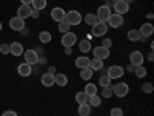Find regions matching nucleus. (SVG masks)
<instances>
[{
  "label": "nucleus",
  "mask_w": 154,
  "mask_h": 116,
  "mask_svg": "<svg viewBox=\"0 0 154 116\" xmlns=\"http://www.w3.org/2000/svg\"><path fill=\"white\" fill-rule=\"evenodd\" d=\"M75 42H77V34L75 33L68 31V33L63 34V37H62V45L63 47H72Z\"/></svg>",
  "instance_id": "11"
},
{
  "label": "nucleus",
  "mask_w": 154,
  "mask_h": 116,
  "mask_svg": "<svg viewBox=\"0 0 154 116\" xmlns=\"http://www.w3.org/2000/svg\"><path fill=\"white\" fill-rule=\"evenodd\" d=\"M48 74L54 76V74H56V68H54V67H49V68H48Z\"/></svg>",
  "instance_id": "42"
},
{
  "label": "nucleus",
  "mask_w": 154,
  "mask_h": 116,
  "mask_svg": "<svg viewBox=\"0 0 154 116\" xmlns=\"http://www.w3.org/2000/svg\"><path fill=\"white\" fill-rule=\"evenodd\" d=\"M112 14L111 12V8H108V6H105V5H102L99 9H97V20L99 22H105L106 23V20L109 19V16Z\"/></svg>",
  "instance_id": "6"
},
{
  "label": "nucleus",
  "mask_w": 154,
  "mask_h": 116,
  "mask_svg": "<svg viewBox=\"0 0 154 116\" xmlns=\"http://www.w3.org/2000/svg\"><path fill=\"white\" fill-rule=\"evenodd\" d=\"M88 65H89V59H88L86 56H80V57L75 59V67H77V68L82 70V68H86Z\"/></svg>",
  "instance_id": "20"
},
{
  "label": "nucleus",
  "mask_w": 154,
  "mask_h": 116,
  "mask_svg": "<svg viewBox=\"0 0 154 116\" xmlns=\"http://www.w3.org/2000/svg\"><path fill=\"white\" fill-rule=\"evenodd\" d=\"M112 9L116 11V14H120V16H123V14H126V12L130 11V5L125 3L123 0H119V2H114Z\"/></svg>",
  "instance_id": "12"
},
{
  "label": "nucleus",
  "mask_w": 154,
  "mask_h": 116,
  "mask_svg": "<svg viewBox=\"0 0 154 116\" xmlns=\"http://www.w3.org/2000/svg\"><path fill=\"white\" fill-rule=\"evenodd\" d=\"M75 101L77 104H85V102H88V96L85 95V92H79L75 93Z\"/></svg>",
  "instance_id": "33"
},
{
  "label": "nucleus",
  "mask_w": 154,
  "mask_h": 116,
  "mask_svg": "<svg viewBox=\"0 0 154 116\" xmlns=\"http://www.w3.org/2000/svg\"><path fill=\"white\" fill-rule=\"evenodd\" d=\"M65 16H66V11L63 9V8H54V9H51V19H53L54 22H63L65 20Z\"/></svg>",
  "instance_id": "10"
},
{
  "label": "nucleus",
  "mask_w": 154,
  "mask_h": 116,
  "mask_svg": "<svg viewBox=\"0 0 154 116\" xmlns=\"http://www.w3.org/2000/svg\"><path fill=\"white\" fill-rule=\"evenodd\" d=\"M109 114H111V116H123V110L119 108V107H114V108H111Z\"/></svg>",
  "instance_id": "37"
},
{
  "label": "nucleus",
  "mask_w": 154,
  "mask_h": 116,
  "mask_svg": "<svg viewBox=\"0 0 154 116\" xmlns=\"http://www.w3.org/2000/svg\"><path fill=\"white\" fill-rule=\"evenodd\" d=\"M123 73H125V70L120 65H111L106 68V76L109 79H120L123 76Z\"/></svg>",
  "instance_id": "2"
},
{
  "label": "nucleus",
  "mask_w": 154,
  "mask_h": 116,
  "mask_svg": "<svg viewBox=\"0 0 154 116\" xmlns=\"http://www.w3.org/2000/svg\"><path fill=\"white\" fill-rule=\"evenodd\" d=\"M45 6H46V0H32V3H31V8L37 11L43 9Z\"/></svg>",
  "instance_id": "28"
},
{
  "label": "nucleus",
  "mask_w": 154,
  "mask_h": 116,
  "mask_svg": "<svg viewBox=\"0 0 154 116\" xmlns=\"http://www.w3.org/2000/svg\"><path fill=\"white\" fill-rule=\"evenodd\" d=\"M40 81H42V85H43V87H53V85H54V76L45 73V74L42 76Z\"/></svg>",
  "instance_id": "21"
},
{
  "label": "nucleus",
  "mask_w": 154,
  "mask_h": 116,
  "mask_svg": "<svg viewBox=\"0 0 154 116\" xmlns=\"http://www.w3.org/2000/svg\"><path fill=\"white\" fill-rule=\"evenodd\" d=\"M123 2H125V3H128V5H130V3L133 2V0H123Z\"/></svg>",
  "instance_id": "47"
},
{
  "label": "nucleus",
  "mask_w": 154,
  "mask_h": 116,
  "mask_svg": "<svg viewBox=\"0 0 154 116\" xmlns=\"http://www.w3.org/2000/svg\"><path fill=\"white\" fill-rule=\"evenodd\" d=\"M112 2H119V0H112Z\"/></svg>",
  "instance_id": "49"
},
{
  "label": "nucleus",
  "mask_w": 154,
  "mask_h": 116,
  "mask_svg": "<svg viewBox=\"0 0 154 116\" xmlns=\"http://www.w3.org/2000/svg\"><path fill=\"white\" fill-rule=\"evenodd\" d=\"M93 54H94V57H96V59H102V60H105V59H108V57H109V50L100 45V47L93 48Z\"/></svg>",
  "instance_id": "9"
},
{
  "label": "nucleus",
  "mask_w": 154,
  "mask_h": 116,
  "mask_svg": "<svg viewBox=\"0 0 154 116\" xmlns=\"http://www.w3.org/2000/svg\"><path fill=\"white\" fill-rule=\"evenodd\" d=\"M9 28L11 30H14V31H22V30H25V20H22L20 17H12L11 20H9Z\"/></svg>",
  "instance_id": "15"
},
{
  "label": "nucleus",
  "mask_w": 154,
  "mask_h": 116,
  "mask_svg": "<svg viewBox=\"0 0 154 116\" xmlns=\"http://www.w3.org/2000/svg\"><path fill=\"white\" fill-rule=\"evenodd\" d=\"M0 53H2V54H9V45L8 44H2V45H0Z\"/></svg>",
  "instance_id": "38"
},
{
  "label": "nucleus",
  "mask_w": 154,
  "mask_h": 116,
  "mask_svg": "<svg viewBox=\"0 0 154 116\" xmlns=\"http://www.w3.org/2000/svg\"><path fill=\"white\" fill-rule=\"evenodd\" d=\"M79 50L82 51V53H88V51H91V42H89L88 39H85V40H80V42H79Z\"/></svg>",
  "instance_id": "24"
},
{
  "label": "nucleus",
  "mask_w": 154,
  "mask_h": 116,
  "mask_svg": "<svg viewBox=\"0 0 154 116\" xmlns=\"http://www.w3.org/2000/svg\"><path fill=\"white\" fill-rule=\"evenodd\" d=\"M126 68H128V70H130V71H134V65H131V63H130V65H128Z\"/></svg>",
  "instance_id": "46"
},
{
  "label": "nucleus",
  "mask_w": 154,
  "mask_h": 116,
  "mask_svg": "<svg viewBox=\"0 0 154 116\" xmlns=\"http://www.w3.org/2000/svg\"><path fill=\"white\" fill-rule=\"evenodd\" d=\"M38 16H40V11H37V9H32V12H31V17L37 19Z\"/></svg>",
  "instance_id": "41"
},
{
  "label": "nucleus",
  "mask_w": 154,
  "mask_h": 116,
  "mask_svg": "<svg viewBox=\"0 0 154 116\" xmlns=\"http://www.w3.org/2000/svg\"><path fill=\"white\" fill-rule=\"evenodd\" d=\"M111 81H112V79H109L106 74H102V76L99 77V85H100L102 88H103V87H109V85H111Z\"/></svg>",
  "instance_id": "30"
},
{
  "label": "nucleus",
  "mask_w": 154,
  "mask_h": 116,
  "mask_svg": "<svg viewBox=\"0 0 154 116\" xmlns=\"http://www.w3.org/2000/svg\"><path fill=\"white\" fill-rule=\"evenodd\" d=\"M22 5H31L32 3V0H20Z\"/></svg>",
  "instance_id": "44"
},
{
  "label": "nucleus",
  "mask_w": 154,
  "mask_h": 116,
  "mask_svg": "<svg viewBox=\"0 0 154 116\" xmlns=\"http://www.w3.org/2000/svg\"><path fill=\"white\" fill-rule=\"evenodd\" d=\"M69 28H71V25H69L66 20H63V22H60V23H59V31H60V33H63V34L68 33V31H69Z\"/></svg>",
  "instance_id": "35"
},
{
  "label": "nucleus",
  "mask_w": 154,
  "mask_h": 116,
  "mask_svg": "<svg viewBox=\"0 0 154 116\" xmlns=\"http://www.w3.org/2000/svg\"><path fill=\"white\" fill-rule=\"evenodd\" d=\"M128 40H131V42L140 40V33H139V30H130V31H128Z\"/></svg>",
  "instance_id": "27"
},
{
  "label": "nucleus",
  "mask_w": 154,
  "mask_h": 116,
  "mask_svg": "<svg viewBox=\"0 0 154 116\" xmlns=\"http://www.w3.org/2000/svg\"><path fill=\"white\" fill-rule=\"evenodd\" d=\"M152 90H154V87H152L151 82H146V84L142 85V92L143 93H152Z\"/></svg>",
  "instance_id": "36"
},
{
  "label": "nucleus",
  "mask_w": 154,
  "mask_h": 116,
  "mask_svg": "<svg viewBox=\"0 0 154 116\" xmlns=\"http://www.w3.org/2000/svg\"><path fill=\"white\" fill-rule=\"evenodd\" d=\"M102 96L106 98V99H109L111 96H114V93H112V85H109V87H103V88H102Z\"/></svg>",
  "instance_id": "34"
},
{
  "label": "nucleus",
  "mask_w": 154,
  "mask_h": 116,
  "mask_svg": "<svg viewBox=\"0 0 154 116\" xmlns=\"http://www.w3.org/2000/svg\"><path fill=\"white\" fill-rule=\"evenodd\" d=\"M31 12H32V8L31 5H20V8L17 9V17H20L22 20L31 17Z\"/></svg>",
  "instance_id": "14"
},
{
  "label": "nucleus",
  "mask_w": 154,
  "mask_h": 116,
  "mask_svg": "<svg viewBox=\"0 0 154 116\" xmlns=\"http://www.w3.org/2000/svg\"><path fill=\"white\" fill-rule=\"evenodd\" d=\"M23 56H25V62L28 63V65H37L38 60H40V57H38L37 54V51L35 50H26V51H23Z\"/></svg>",
  "instance_id": "1"
},
{
  "label": "nucleus",
  "mask_w": 154,
  "mask_h": 116,
  "mask_svg": "<svg viewBox=\"0 0 154 116\" xmlns=\"http://www.w3.org/2000/svg\"><path fill=\"white\" fill-rule=\"evenodd\" d=\"M91 28H93V30H91V34H93L94 37H102L103 34H106L108 25H106L105 22H97L96 25H93Z\"/></svg>",
  "instance_id": "3"
},
{
  "label": "nucleus",
  "mask_w": 154,
  "mask_h": 116,
  "mask_svg": "<svg viewBox=\"0 0 154 116\" xmlns=\"http://www.w3.org/2000/svg\"><path fill=\"white\" fill-rule=\"evenodd\" d=\"M89 68H91L93 71H99V70H103V60L102 59H89Z\"/></svg>",
  "instance_id": "17"
},
{
  "label": "nucleus",
  "mask_w": 154,
  "mask_h": 116,
  "mask_svg": "<svg viewBox=\"0 0 154 116\" xmlns=\"http://www.w3.org/2000/svg\"><path fill=\"white\" fill-rule=\"evenodd\" d=\"M2 116H17V113H16V111H12V110H8V111H3Z\"/></svg>",
  "instance_id": "40"
},
{
  "label": "nucleus",
  "mask_w": 154,
  "mask_h": 116,
  "mask_svg": "<svg viewBox=\"0 0 154 116\" xmlns=\"http://www.w3.org/2000/svg\"><path fill=\"white\" fill-rule=\"evenodd\" d=\"M143 60H145V57H143V54L140 53V51H133V53L130 54V63L134 65V67L142 65Z\"/></svg>",
  "instance_id": "13"
},
{
  "label": "nucleus",
  "mask_w": 154,
  "mask_h": 116,
  "mask_svg": "<svg viewBox=\"0 0 154 116\" xmlns=\"http://www.w3.org/2000/svg\"><path fill=\"white\" fill-rule=\"evenodd\" d=\"M152 31H154V27H152V23H143L142 27H140V30H139V33H140V40H146V39L152 34Z\"/></svg>",
  "instance_id": "7"
},
{
  "label": "nucleus",
  "mask_w": 154,
  "mask_h": 116,
  "mask_svg": "<svg viewBox=\"0 0 154 116\" xmlns=\"http://www.w3.org/2000/svg\"><path fill=\"white\" fill-rule=\"evenodd\" d=\"M128 92H130V87H128V84H125V82H120V84L112 85V93H114V96L125 98V96L128 95Z\"/></svg>",
  "instance_id": "5"
},
{
  "label": "nucleus",
  "mask_w": 154,
  "mask_h": 116,
  "mask_svg": "<svg viewBox=\"0 0 154 116\" xmlns=\"http://www.w3.org/2000/svg\"><path fill=\"white\" fill-rule=\"evenodd\" d=\"M80 77L83 81H89L93 77V70L89 68V67H86V68H82L80 70Z\"/></svg>",
  "instance_id": "26"
},
{
  "label": "nucleus",
  "mask_w": 154,
  "mask_h": 116,
  "mask_svg": "<svg viewBox=\"0 0 154 116\" xmlns=\"http://www.w3.org/2000/svg\"><path fill=\"white\" fill-rule=\"evenodd\" d=\"M23 47H22V44L20 42H12L11 45H9V53L12 54V56H22L23 54Z\"/></svg>",
  "instance_id": "16"
},
{
  "label": "nucleus",
  "mask_w": 154,
  "mask_h": 116,
  "mask_svg": "<svg viewBox=\"0 0 154 116\" xmlns=\"http://www.w3.org/2000/svg\"><path fill=\"white\" fill-rule=\"evenodd\" d=\"M38 39H40V42H42V44H48V42H51L53 36H51L49 31H42L40 34H38Z\"/></svg>",
  "instance_id": "29"
},
{
  "label": "nucleus",
  "mask_w": 154,
  "mask_h": 116,
  "mask_svg": "<svg viewBox=\"0 0 154 116\" xmlns=\"http://www.w3.org/2000/svg\"><path fill=\"white\" fill-rule=\"evenodd\" d=\"M88 104L91 105V107H99L102 104V99H100L99 95H93V96L88 98Z\"/></svg>",
  "instance_id": "25"
},
{
  "label": "nucleus",
  "mask_w": 154,
  "mask_h": 116,
  "mask_svg": "<svg viewBox=\"0 0 154 116\" xmlns=\"http://www.w3.org/2000/svg\"><path fill=\"white\" fill-rule=\"evenodd\" d=\"M152 57H154V54H152V51H151V53L148 54V60H151V62H152V60H154Z\"/></svg>",
  "instance_id": "45"
},
{
  "label": "nucleus",
  "mask_w": 154,
  "mask_h": 116,
  "mask_svg": "<svg viewBox=\"0 0 154 116\" xmlns=\"http://www.w3.org/2000/svg\"><path fill=\"white\" fill-rule=\"evenodd\" d=\"M85 22L89 25V27H93V25H96L99 20H97V16L96 14H91V12H89V14L85 16Z\"/></svg>",
  "instance_id": "31"
},
{
  "label": "nucleus",
  "mask_w": 154,
  "mask_h": 116,
  "mask_svg": "<svg viewBox=\"0 0 154 116\" xmlns=\"http://www.w3.org/2000/svg\"><path fill=\"white\" fill-rule=\"evenodd\" d=\"M83 92L89 98V96H93V95H97V87H96V84H86Z\"/></svg>",
  "instance_id": "23"
},
{
  "label": "nucleus",
  "mask_w": 154,
  "mask_h": 116,
  "mask_svg": "<svg viewBox=\"0 0 154 116\" xmlns=\"http://www.w3.org/2000/svg\"><path fill=\"white\" fill-rule=\"evenodd\" d=\"M17 73H19L20 76H23V77L29 76V74L32 73V70H31V65H28L26 62H25V63H20V65L17 67Z\"/></svg>",
  "instance_id": "18"
},
{
  "label": "nucleus",
  "mask_w": 154,
  "mask_h": 116,
  "mask_svg": "<svg viewBox=\"0 0 154 116\" xmlns=\"http://www.w3.org/2000/svg\"><path fill=\"white\" fill-rule=\"evenodd\" d=\"M134 73H136L137 77H145L148 71H146V68L143 65H139V67H134Z\"/></svg>",
  "instance_id": "32"
},
{
  "label": "nucleus",
  "mask_w": 154,
  "mask_h": 116,
  "mask_svg": "<svg viewBox=\"0 0 154 116\" xmlns=\"http://www.w3.org/2000/svg\"><path fill=\"white\" fill-rule=\"evenodd\" d=\"M54 84L59 85V87H65L68 84V77L62 73H56L54 74Z\"/></svg>",
  "instance_id": "19"
},
{
  "label": "nucleus",
  "mask_w": 154,
  "mask_h": 116,
  "mask_svg": "<svg viewBox=\"0 0 154 116\" xmlns=\"http://www.w3.org/2000/svg\"><path fill=\"white\" fill-rule=\"evenodd\" d=\"M108 22V25H109V27L111 28H120L122 27V25H123V16H120V14H116V12H114V14H111L109 16V19L106 20Z\"/></svg>",
  "instance_id": "8"
},
{
  "label": "nucleus",
  "mask_w": 154,
  "mask_h": 116,
  "mask_svg": "<svg viewBox=\"0 0 154 116\" xmlns=\"http://www.w3.org/2000/svg\"><path fill=\"white\" fill-rule=\"evenodd\" d=\"M2 28H3V27H2V22H0V31H2Z\"/></svg>",
  "instance_id": "48"
},
{
  "label": "nucleus",
  "mask_w": 154,
  "mask_h": 116,
  "mask_svg": "<svg viewBox=\"0 0 154 116\" xmlns=\"http://www.w3.org/2000/svg\"><path fill=\"white\" fill-rule=\"evenodd\" d=\"M102 47H105L109 50V47H112V40L111 39H103V42H102Z\"/></svg>",
  "instance_id": "39"
},
{
  "label": "nucleus",
  "mask_w": 154,
  "mask_h": 116,
  "mask_svg": "<svg viewBox=\"0 0 154 116\" xmlns=\"http://www.w3.org/2000/svg\"><path fill=\"white\" fill-rule=\"evenodd\" d=\"M72 53V47H65V54H71Z\"/></svg>",
  "instance_id": "43"
},
{
  "label": "nucleus",
  "mask_w": 154,
  "mask_h": 116,
  "mask_svg": "<svg viewBox=\"0 0 154 116\" xmlns=\"http://www.w3.org/2000/svg\"><path fill=\"white\" fill-rule=\"evenodd\" d=\"M77 111H79L80 116H88L89 113H91V105H89L88 102H85V104H79V108H77Z\"/></svg>",
  "instance_id": "22"
},
{
  "label": "nucleus",
  "mask_w": 154,
  "mask_h": 116,
  "mask_svg": "<svg viewBox=\"0 0 154 116\" xmlns=\"http://www.w3.org/2000/svg\"><path fill=\"white\" fill-rule=\"evenodd\" d=\"M65 20L69 23V25H79L82 22V14L79 11H75V9H71L66 12V16H65Z\"/></svg>",
  "instance_id": "4"
}]
</instances>
